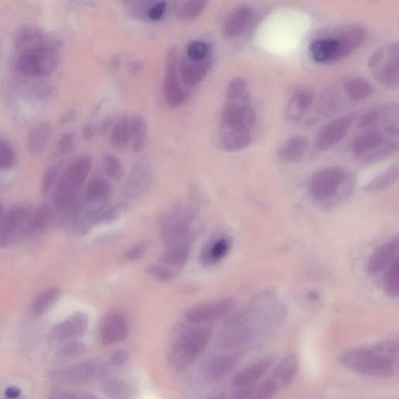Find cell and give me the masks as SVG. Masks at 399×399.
I'll return each mask as SVG.
<instances>
[{"label": "cell", "instance_id": "6da1fadb", "mask_svg": "<svg viewBox=\"0 0 399 399\" xmlns=\"http://www.w3.org/2000/svg\"><path fill=\"white\" fill-rule=\"evenodd\" d=\"M256 116L246 81L239 77L228 82L220 117L219 142L228 151L248 147L253 138Z\"/></svg>", "mask_w": 399, "mask_h": 399}, {"label": "cell", "instance_id": "7a4b0ae2", "mask_svg": "<svg viewBox=\"0 0 399 399\" xmlns=\"http://www.w3.org/2000/svg\"><path fill=\"white\" fill-rule=\"evenodd\" d=\"M15 67L28 77L43 78L51 74L60 63V52L45 34L36 28H26L15 39Z\"/></svg>", "mask_w": 399, "mask_h": 399}, {"label": "cell", "instance_id": "3957f363", "mask_svg": "<svg viewBox=\"0 0 399 399\" xmlns=\"http://www.w3.org/2000/svg\"><path fill=\"white\" fill-rule=\"evenodd\" d=\"M399 361L398 344L385 341L371 347L350 349L339 357L343 366L356 374L378 378H389L398 373Z\"/></svg>", "mask_w": 399, "mask_h": 399}, {"label": "cell", "instance_id": "277c9868", "mask_svg": "<svg viewBox=\"0 0 399 399\" xmlns=\"http://www.w3.org/2000/svg\"><path fill=\"white\" fill-rule=\"evenodd\" d=\"M396 129L376 127L358 135L352 143V153L365 163H374L394 155L398 149Z\"/></svg>", "mask_w": 399, "mask_h": 399}, {"label": "cell", "instance_id": "5b68a950", "mask_svg": "<svg viewBox=\"0 0 399 399\" xmlns=\"http://www.w3.org/2000/svg\"><path fill=\"white\" fill-rule=\"evenodd\" d=\"M91 158L82 156L70 165L58 180L54 193V203L58 209L72 206L91 169Z\"/></svg>", "mask_w": 399, "mask_h": 399}, {"label": "cell", "instance_id": "8992f818", "mask_svg": "<svg viewBox=\"0 0 399 399\" xmlns=\"http://www.w3.org/2000/svg\"><path fill=\"white\" fill-rule=\"evenodd\" d=\"M211 336L207 327L193 328L182 334L169 349V360L172 367L177 369L188 367L207 347Z\"/></svg>", "mask_w": 399, "mask_h": 399}, {"label": "cell", "instance_id": "52a82bcc", "mask_svg": "<svg viewBox=\"0 0 399 399\" xmlns=\"http://www.w3.org/2000/svg\"><path fill=\"white\" fill-rule=\"evenodd\" d=\"M369 72L380 84L394 89L399 82L398 44L385 45L371 56L368 63Z\"/></svg>", "mask_w": 399, "mask_h": 399}, {"label": "cell", "instance_id": "ba28073f", "mask_svg": "<svg viewBox=\"0 0 399 399\" xmlns=\"http://www.w3.org/2000/svg\"><path fill=\"white\" fill-rule=\"evenodd\" d=\"M348 173L343 169L328 167L319 170L310 178L308 191L311 197L320 202L328 201L347 184Z\"/></svg>", "mask_w": 399, "mask_h": 399}, {"label": "cell", "instance_id": "9c48e42d", "mask_svg": "<svg viewBox=\"0 0 399 399\" xmlns=\"http://www.w3.org/2000/svg\"><path fill=\"white\" fill-rule=\"evenodd\" d=\"M163 94L170 108L181 107L187 98V93L181 85L178 78V51L175 47L169 50L166 56Z\"/></svg>", "mask_w": 399, "mask_h": 399}, {"label": "cell", "instance_id": "30bf717a", "mask_svg": "<svg viewBox=\"0 0 399 399\" xmlns=\"http://www.w3.org/2000/svg\"><path fill=\"white\" fill-rule=\"evenodd\" d=\"M32 217L28 211L14 208L0 219V248L10 245L21 234L29 233Z\"/></svg>", "mask_w": 399, "mask_h": 399}, {"label": "cell", "instance_id": "8fae6325", "mask_svg": "<svg viewBox=\"0 0 399 399\" xmlns=\"http://www.w3.org/2000/svg\"><path fill=\"white\" fill-rule=\"evenodd\" d=\"M354 120V115H346L323 126L316 135V148L325 151L343 140L349 133Z\"/></svg>", "mask_w": 399, "mask_h": 399}, {"label": "cell", "instance_id": "7c38bea8", "mask_svg": "<svg viewBox=\"0 0 399 399\" xmlns=\"http://www.w3.org/2000/svg\"><path fill=\"white\" fill-rule=\"evenodd\" d=\"M309 52L314 61L319 63H336L347 56L342 43L334 34L312 41L309 46Z\"/></svg>", "mask_w": 399, "mask_h": 399}, {"label": "cell", "instance_id": "4fadbf2b", "mask_svg": "<svg viewBox=\"0 0 399 399\" xmlns=\"http://www.w3.org/2000/svg\"><path fill=\"white\" fill-rule=\"evenodd\" d=\"M89 327V318L85 314L77 313L52 328L50 339L52 343L76 341L85 334Z\"/></svg>", "mask_w": 399, "mask_h": 399}, {"label": "cell", "instance_id": "5bb4252c", "mask_svg": "<svg viewBox=\"0 0 399 399\" xmlns=\"http://www.w3.org/2000/svg\"><path fill=\"white\" fill-rule=\"evenodd\" d=\"M233 307L231 299H222L213 303L199 305L186 314L187 321L193 325H202L222 318Z\"/></svg>", "mask_w": 399, "mask_h": 399}, {"label": "cell", "instance_id": "9a60e30c", "mask_svg": "<svg viewBox=\"0 0 399 399\" xmlns=\"http://www.w3.org/2000/svg\"><path fill=\"white\" fill-rule=\"evenodd\" d=\"M127 334V323L121 314L110 313L104 316L100 325V337L104 345H114L125 341Z\"/></svg>", "mask_w": 399, "mask_h": 399}, {"label": "cell", "instance_id": "2e32d148", "mask_svg": "<svg viewBox=\"0 0 399 399\" xmlns=\"http://www.w3.org/2000/svg\"><path fill=\"white\" fill-rule=\"evenodd\" d=\"M398 246L399 239L396 237L378 246L369 257L367 263L368 273L375 275L383 272L398 257Z\"/></svg>", "mask_w": 399, "mask_h": 399}, {"label": "cell", "instance_id": "e0dca14e", "mask_svg": "<svg viewBox=\"0 0 399 399\" xmlns=\"http://www.w3.org/2000/svg\"><path fill=\"white\" fill-rule=\"evenodd\" d=\"M274 362L273 357L266 356L250 363L235 375L232 380L233 385L237 389L255 385L271 368Z\"/></svg>", "mask_w": 399, "mask_h": 399}, {"label": "cell", "instance_id": "ac0fdd59", "mask_svg": "<svg viewBox=\"0 0 399 399\" xmlns=\"http://www.w3.org/2000/svg\"><path fill=\"white\" fill-rule=\"evenodd\" d=\"M151 180L150 167L144 163L138 164L129 175L123 193L130 199L142 197L149 189Z\"/></svg>", "mask_w": 399, "mask_h": 399}, {"label": "cell", "instance_id": "d6986e66", "mask_svg": "<svg viewBox=\"0 0 399 399\" xmlns=\"http://www.w3.org/2000/svg\"><path fill=\"white\" fill-rule=\"evenodd\" d=\"M107 367L98 361H87L73 366L63 373V378L72 384L85 383L104 376Z\"/></svg>", "mask_w": 399, "mask_h": 399}, {"label": "cell", "instance_id": "ffe728a7", "mask_svg": "<svg viewBox=\"0 0 399 399\" xmlns=\"http://www.w3.org/2000/svg\"><path fill=\"white\" fill-rule=\"evenodd\" d=\"M254 12L248 7L235 10L228 15L223 25V34L226 38H235L242 34L248 29L253 19Z\"/></svg>", "mask_w": 399, "mask_h": 399}, {"label": "cell", "instance_id": "44dd1931", "mask_svg": "<svg viewBox=\"0 0 399 399\" xmlns=\"http://www.w3.org/2000/svg\"><path fill=\"white\" fill-rule=\"evenodd\" d=\"M213 55L201 61L186 60L181 67V79L186 86L193 87L206 77L213 66Z\"/></svg>", "mask_w": 399, "mask_h": 399}, {"label": "cell", "instance_id": "7402d4cb", "mask_svg": "<svg viewBox=\"0 0 399 399\" xmlns=\"http://www.w3.org/2000/svg\"><path fill=\"white\" fill-rule=\"evenodd\" d=\"M312 93L305 89H297L292 93L285 109V118L297 122L307 113L313 103Z\"/></svg>", "mask_w": 399, "mask_h": 399}, {"label": "cell", "instance_id": "603a6c76", "mask_svg": "<svg viewBox=\"0 0 399 399\" xmlns=\"http://www.w3.org/2000/svg\"><path fill=\"white\" fill-rule=\"evenodd\" d=\"M309 140L303 136H294L279 146L277 155L280 160L287 162L301 161L308 149Z\"/></svg>", "mask_w": 399, "mask_h": 399}, {"label": "cell", "instance_id": "cb8c5ba5", "mask_svg": "<svg viewBox=\"0 0 399 399\" xmlns=\"http://www.w3.org/2000/svg\"><path fill=\"white\" fill-rule=\"evenodd\" d=\"M298 371V360L296 355L288 354L275 367L272 377L279 388L289 385L294 379Z\"/></svg>", "mask_w": 399, "mask_h": 399}, {"label": "cell", "instance_id": "d4e9b609", "mask_svg": "<svg viewBox=\"0 0 399 399\" xmlns=\"http://www.w3.org/2000/svg\"><path fill=\"white\" fill-rule=\"evenodd\" d=\"M231 244L226 237L213 240L205 246L201 256L203 265H214L225 258L230 251Z\"/></svg>", "mask_w": 399, "mask_h": 399}, {"label": "cell", "instance_id": "484cf974", "mask_svg": "<svg viewBox=\"0 0 399 399\" xmlns=\"http://www.w3.org/2000/svg\"><path fill=\"white\" fill-rule=\"evenodd\" d=\"M345 89L349 98L356 103L365 101L374 93V87L371 82L360 77L351 78L346 82Z\"/></svg>", "mask_w": 399, "mask_h": 399}, {"label": "cell", "instance_id": "4316f807", "mask_svg": "<svg viewBox=\"0 0 399 399\" xmlns=\"http://www.w3.org/2000/svg\"><path fill=\"white\" fill-rule=\"evenodd\" d=\"M242 353L223 355L211 363L208 369L210 377L219 379L230 374L241 359Z\"/></svg>", "mask_w": 399, "mask_h": 399}, {"label": "cell", "instance_id": "83f0119b", "mask_svg": "<svg viewBox=\"0 0 399 399\" xmlns=\"http://www.w3.org/2000/svg\"><path fill=\"white\" fill-rule=\"evenodd\" d=\"M130 135L132 150L139 153L145 146L148 128L142 116L133 114L130 118Z\"/></svg>", "mask_w": 399, "mask_h": 399}, {"label": "cell", "instance_id": "f1b7e54d", "mask_svg": "<svg viewBox=\"0 0 399 399\" xmlns=\"http://www.w3.org/2000/svg\"><path fill=\"white\" fill-rule=\"evenodd\" d=\"M130 140V119L123 115L116 122L111 133L110 143L114 149L122 151L127 149Z\"/></svg>", "mask_w": 399, "mask_h": 399}, {"label": "cell", "instance_id": "f546056e", "mask_svg": "<svg viewBox=\"0 0 399 399\" xmlns=\"http://www.w3.org/2000/svg\"><path fill=\"white\" fill-rule=\"evenodd\" d=\"M398 179V164L386 169L383 173H380L376 177L365 186V191L367 193H377L388 189L389 186L396 183Z\"/></svg>", "mask_w": 399, "mask_h": 399}, {"label": "cell", "instance_id": "4dcf8cb0", "mask_svg": "<svg viewBox=\"0 0 399 399\" xmlns=\"http://www.w3.org/2000/svg\"><path fill=\"white\" fill-rule=\"evenodd\" d=\"M51 137V127L46 123H41L35 126L29 133V150L33 155L39 154L45 149Z\"/></svg>", "mask_w": 399, "mask_h": 399}, {"label": "cell", "instance_id": "1f68e13d", "mask_svg": "<svg viewBox=\"0 0 399 399\" xmlns=\"http://www.w3.org/2000/svg\"><path fill=\"white\" fill-rule=\"evenodd\" d=\"M191 245L188 242H180L169 246L160 258V261L166 266H181L188 259Z\"/></svg>", "mask_w": 399, "mask_h": 399}, {"label": "cell", "instance_id": "d6a6232c", "mask_svg": "<svg viewBox=\"0 0 399 399\" xmlns=\"http://www.w3.org/2000/svg\"><path fill=\"white\" fill-rule=\"evenodd\" d=\"M102 391L111 399H132L134 395L132 387L120 380L105 381L102 385Z\"/></svg>", "mask_w": 399, "mask_h": 399}, {"label": "cell", "instance_id": "836d02e7", "mask_svg": "<svg viewBox=\"0 0 399 399\" xmlns=\"http://www.w3.org/2000/svg\"><path fill=\"white\" fill-rule=\"evenodd\" d=\"M110 193V185L107 180L96 178L92 180L85 193V201L107 202Z\"/></svg>", "mask_w": 399, "mask_h": 399}, {"label": "cell", "instance_id": "e575fe53", "mask_svg": "<svg viewBox=\"0 0 399 399\" xmlns=\"http://www.w3.org/2000/svg\"><path fill=\"white\" fill-rule=\"evenodd\" d=\"M58 296L60 290L56 287H51L43 291L34 299L32 307L34 312L37 315L43 314L55 303Z\"/></svg>", "mask_w": 399, "mask_h": 399}, {"label": "cell", "instance_id": "d590c367", "mask_svg": "<svg viewBox=\"0 0 399 399\" xmlns=\"http://www.w3.org/2000/svg\"><path fill=\"white\" fill-rule=\"evenodd\" d=\"M207 1H187L182 4L177 15L181 21L190 22L201 16L207 8Z\"/></svg>", "mask_w": 399, "mask_h": 399}, {"label": "cell", "instance_id": "8d00e7d4", "mask_svg": "<svg viewBox=\"0 0 399 399\" xmlns=\"http://www.w3.org/2000/svg\"><path fill=\"white\" fill-rule=\"evenodd\" d=\"M384 290L390 296H398L399 290V261L398 257L391 263L384 278Z\"/></svg>", "mask_w": 399, "mask_h": 399}, {"label": "cell", "instance_id": "74e56055", "mask_svg": "<svg viewBox=\"0 0 399 399\" xmlns=\"http://www.w3.org/2000/svg\"><path fill=\"white\" fill-rule=\"evenodd\" d=\"M187 60L191 61H201L205 60L211 54L210 46L202 41H193L187 45Z\"/></svg>", "mask_w": 399, "mask_h": 399}, {"label": "cell", "instance_id": "f35d334b", "mask_svg": "<svg viewBox=\"0 0 399 399\" xmlns=\"http://www.w3.org/2000/svg\"><path fill=\"white\" fill-rule=\"evenodd\" d=\"M85 345L77 341H70L64 343L62 348L58 352V356L61 359H73L85 353Z\"/></svg>", "mask_w": 399, "mask_h": 399}, {"label": "cell", "instance_id": "ab89813d", "mask_svg": "<svg viewBox=\"0 0 399 399\" xmlns=\"http://www.w3.org/2000/svg\"><path fill=\"white\" fill-rule=\"evenodd\" d=\"M103 165L105 173L114 180H119L122 175V166L118 158L111 154L105 155Z\"/></svg>", "mask_w": 399, "mask_h": 399}, {"label": "cell", "instance_id": "60d3db41", "mask_svg": "<svg viewBox=\"0 0 399 399\" xmlns=\"http://www.w3.org/2000/svg\"><path fill=\"white\" fill-rule=\"evenodd\" d=\"M280 388L275 381L269 378L263 381L259 388L255 389L250 399H272Z\"/></svg>", "mask_w": 399, "mask_h": 399}, {"label": "cell", "instance_id": "b9f144b4", "mask_svg": "<svg viewBox=\"0 0 399 399\" xmlns=\"http://www.w3.org/2000/svg\"><path fill=\"white\" fill-rule=\"evenodd\" d=\"M15 152L13 147L0 139V169H9L14 165Z\"/></svg>", "mask_w": 399, "mask_h": 399}, {"label": "cell", "instance_id": "7bdbcfd3", "mask_svg": "<svg viewBox=\"0 0 399 399\" xmlns=\"http://www.w3.org/2000/svg\"><path fill=\"white\" fill-rule=\"evenodd\" d=\"M50 217V211L48 207L41 208L38 213L34 215L30 223L29 233H37L42 231L48 223Z\"/></svg>", "mask_w": 399, "mask_h": 399}, {"label": "cell", "instance_id": "ee69618b", "mask_svg": "<svg viewBox=\"0 0 399 399\" xmlns=\"http://www.w3.org/2000/svg\"><path fill=\"white\" fill-rule=\"evenodd\" d=\"M149 277L158 281H169L173 279L174 274L172 270L162 266H151L145 270Z\"/></svg>", "mask_w": 399, "mask_h": 399}, {"label": "cell", "instance_id": "f6af8a7d", "mask_svg": "<svg viewBox=\"0 0 399 399\" xmlns=\"http://www.w3.org/2000/svg\"><path fill=\"white\" fill-rule=\"evenodd\" d=\"M126 206L125 205H118L114 208H111L107 211H105L103 214H99L96 220V223H100V224H103V223H109L116 220L120 218V217L125 213Z\"/></svg>", "mask_w": 399, "mask_h": 399}, {"label": "cell", "instance_id": "bcb514c9", "mask_svg": "<svg viewBox=\"0 0 399 399\" xmlns=\"http://www.w3.org/2000/svg\"><path fill=\"white\" fill-rule=\"evenodd\" d=\"M149 246V241H144L133 246L126 255V258L128 261H134L142 257L146 253Z\"/></svg>", "mask_w": 399, "mask_h": 399}, {"label": "cell", "instance_id": "7dc6e473", "mask_svg": "<svg viewBox=\"0 0 399 399\" xmlns=\"http://www.w3.org/2000/svg\"><path fill=\"white\" fill-rule=\"evenodd\" d=\"M58 170H60V166H52L45 173L43 184V191L44 193H48L52 188V186H54L58 177Z\"/></svg>", "mask_w": 399, "mask_h": 399}, {"label": "cell", "instance_id": "c3c4849f", "mask_svg": "<svg viewBox=\"0 0 399 399\" xmlns=\"http://www.w3.org/2000/svg\"><path fill=\"white\" fill-rule=\"evenodd\" d=\"M166 2H158L151 6L148 10L149 19L152 21H158L162 19L166 10Z\"/></svg>", "mask_w": 399, "mask_h": 399}, {"label": "cell", "instance_id": "681fc988", "mask_svg": "<svg viewBox=\"0 0 399 399\" xmlns=\"http://www.w3.org/2000/svg\"><path fill=\"white\" fill-rule=\"evenodd\" d=\"M74 137L72 133H68L66 134L65 136H63L57 146L56 154L61 155L67 153V152L69 151L70 149H72V146L74 144Z\"/></svg>", "mask_w": 399, "mask_h": 399}, {"label": "cell", "instance_id": "f907efd6", "mask_svg": "<svg viewBox=\"0 0 399 399\" xmlns=\"http://www.w3.org/2000/svg\"><path fill=\"white\" fill-rule=\"evenodd\" d=\"M129 358H130V356H129L128 352L122 349L118 350L111 356V365L116 367L125 365L129 361Z\"/></svg>", "mask_w": 399, "mask_h": 399}, {"label": "cell", "instance_id": "816d5d0a", "mask_svg": "<svg viewBox=\"0 0 399 399\" xmlns=\"http://www.w3.org/2000/svg\"><path fill=\"white\" fill-rule=\"evenodd\" d=\"M255 389V385L239 388L233 393L232 399H250Z\"/></svg>", "mask_w": 399, "mask_h": 399}, {"label": "cell", "instance_id": "f5cc1de1", "mask_svg": "<svg viewBox=\"0 0 399 399\" xmlns=\"http://www.w3.org/2000/svg\"><path fill=\"white\" fill-rule=\"evenodd\" d=\"M21 396V390L17 387H9V388L6 390V396L9 399H17Z\"/></svg>", "mask_w": 399, "mask_h": 399}, {"label": "cell", "instance_id": "db71d44e", "mask_svg": "<svg viewBox=\"0 0 399 399\" xmlns=\"http://www.w3.org/2000/svg\"><path fill=\"white\" fill-rule=\"evenodd\" d=\"M50 399H75L74 396L69 393L56 391L52 394Z\"/></svg>", "mask_w": 399, "mask_h": 399}, {"label": "cell", "instance_id": "11a10c76", "mask_svg": "<svg viewBox=\"0 0 399 399\" xmlns=\"http://www.w3.org/2000/svg\"><path fill=\"white\" fill-rule=\"evenodd\" d=\"M3 215V208L2 206V204H0V219H1V217Z\"/></svg>", "mask_w": 399, "mask_h": 399}, {"label": "cell", "instance_id": "9f6ffc18", "mask_svg": "<svg viewBox=\"0 0 399 399\" xmlns=\"http://www.w3.org/2000/svg\"><path fill=\"white\" fill-rule=\"evenodd\" d=\"M211 399H224V396L221 395L219 396H217V397L211 398Z\"/></svg>", "mask_w": 399, "mask_h": 399}]
</instances>
